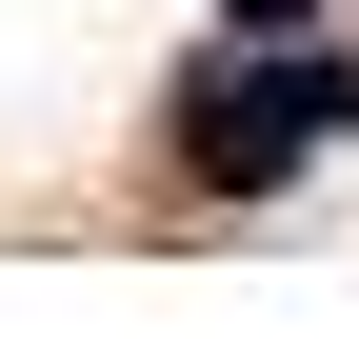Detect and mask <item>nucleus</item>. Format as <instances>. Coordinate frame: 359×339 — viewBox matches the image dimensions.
Returning a JSON list of instances; mask_svg holds the SVG:
<instances>
[{"instance_id": "f257e3e1", "label": "nucleus", "mask_w": 359, "mask_h": 339, "mask_svg": "<svg viewBox=\"0 0 359 339\" xmlns=\"http://www.w3.org/2000/svg\"><path fill=\"white\" fill-rule=\"evenodd\" d=\"M320 120H359V80H339V60H240V80H200L180 160H200V180H280Z\"/></svg>"}, {"instance_id": "f03ea898", "label": "nucleus", "mask_w": 359, "mask_h": 339, "mask_svg": "<svg viewBox=\"0 0 359 339\" xmlns=\"http://www.w3.org/2000/svg\"><path fill=\"white\" fill-rule=\"evenodd\" d=\"M219 20H299V0H219Z\"/></svg>"}]
</instances>
